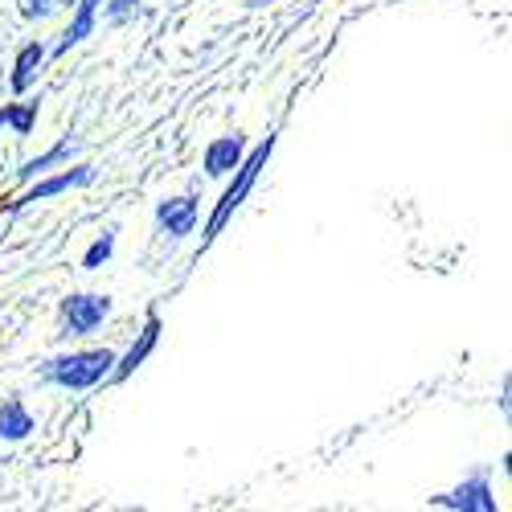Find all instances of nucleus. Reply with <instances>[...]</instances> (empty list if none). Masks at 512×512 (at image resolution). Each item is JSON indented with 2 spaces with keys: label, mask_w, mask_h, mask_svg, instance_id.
Masks as SVG:
<instances>
[{
  "label": "nucleus",
  "mask_w": 512,
  "mask_h": 512,
  "mask_svg": "<svg viewBox=\"0 0 512 512\" xmlns=\"http://www.w3.org/2000/svg\"><path fill=\"white\" fill-rule=\"evenodd\" d=\"M271 152H275V136L267 132V140H259L246 156H242V164L234 168V181H230V189L222 193V201L213 205V213H209V222H205V230H201V250L218 238L222 230H226V222L234 218V213L242 209V201L250 197V189H254V181H259V173L267 168V160H271Z\"/></svg>",
  "instance_id": "f257e3e1"
},
{
  "label": "nucleus",
  "mask_w": 512,
  "mask_h": 512,
  "mask_svg": "<svg viewBox=\"0 0 512 512\" xmlns=\"http://www.w3.org/2000/svg\"><path fill=\"white\" fill-rule=\"evenodd\" d=\"M111 369H115L111 349H82V353H66V357L46 361L41 365V377H46L50 386H62V390H91L103 377H111Z\"/></svg>",
  "instance_id": "f03ea898"
},
{
  "label": "nucleus",
  "mask_w": 512,
  "mask_h": 512,
  "mask_svg": "<svg viewBox=\"0 0 512 512\" xmlns=\"http://www.w3.org/2000/svg\"><path fill=\"white\" fill-rule=\"evenodd\" d=\"M62 316V336H91L107 316H111V295L99 291H74L58 308Z\"/></svg>",
  "instance_id": "7ed1b4c3"
},
{
  "label": "nucleus",
  "mask_w": 512,
  "mask_h": 512,
  "mask_svg": "<svg viewBox=\"0 0 512 512\" xmlns=\"http://www.w3.org/2000/svg\"><path fill=\"white\" fill-rule=\"evenodd\" d=\"M95 181V168L91 164H78V168H66V173H58V177H46V181H37L29 193H21L17 201H0V213H17V209H25V205H37V201H50V197H58V193H66V189H82V185H91Z\"/></svg>",
  "instance_id": "20e7f679"
},
{
  "label": "nucleus",
  "mask_w": 512,
  "mask_h": 512,
  "mask_svg": "<svg viewBox=\"0 0 512 512\" xmlns=\"http://www.w3.org/2000/svg\"><path fill=\"white\" fill-rule=\"evenodd\" d=\"M435 508H455V512H496V496L488 484V472H476L472 480H463L447 496H431Z\"/></svg>",
  "instance_id": "39448f33"
},
{
  "label": "nucleus",
  "mask_w": 512,
  "mask_h": 512,
  "mask_svg": "<svg viewBox=\"0 0 512 512\" xmlns=\"http://www.w3.org/2000/svg\"><path fill=\"white\" fill-rule=\"evenodd\" d=\"M160 312H148V320H144V328H140V336L132 340V349H127L123 357H115V369H111V381H127L132 377L148 357H152V349L160 345Z\"/></svg>",
  "instance_id": "423d86ee"
},
{
  "label": "nucleus",
  "mask_w": 512,
  "mask_h": 512,
  "mask_svg": "<svg viewBox=\"0 0 512 512\" xmlns=\"http://www.w3.org/2000/svg\"><path fill=\"white\" fill-rule=\"evenodd\" d=\"M156 226L168 238H189L197 226V197H164L156 205Z\"/></svg>",
  "instance_id": "0eeeda50"
},
{
  "label": "nucleus",
  "mask_w": 512,
  "mask_h": 512,
  "mask_svg": "<svg viewBox=\"0 0 512 512\" xmlns=\"http://www.w3.org/2000/svg\"><path fill=\"white\" fill-rule=\"evenodd\" d=\"M242 156H246V140L234 132V136H218V140H213V144L205 148L201 164H205L209 177H230L234 168L242 164Z\"/></svg>",
  "instance_id": "6e6552de"
},
{
  "label": "nucleus",
  "mask_w": 512,
  "mask_h": 512,
  "mask_svg": "<svg viewBox=\"0 0 512 512\" xmlns=\"http://www.w3.org/2000/svg\"><path fill=\"white\" fill-rule=\"evenodd\" d=\"M74 21H70V29L62 33V41L54 46V58H62V54H70L78 41H87L91 33H95V25H99V9H103V0H74Z\"/></svg>",
  "instance_id": "1a4fd4ad"
},
{
  "label": "nucleus",
  "mask_w": 512,
  "mask_h": 512,
  "mask_svg": "<svg viewBox=\"0 0 512 512\" xmlns=\"http://www.w3.org/2000/svg\"><path fill=\"white\" fill-rule=\"evenodd\" d=\"M33 435V414L21 398H5L0 402V439L5 443H21Z\"/></svg>",
  "instance_id": "9d476101"
},
{
  "label": "nucleus",
  "mask_w": 512,
  "mask_h": 512,
  "mask_svg": "<svg viewBox=\"0 0 512 512\" xmlns=\"http://www.w3.org/2000/svg\"><path fill=\"white\" fill-rule=\"evenodd\" d=\"M46 58H50V50L41 46V41H29V46H21V54H17V62H13V91L17 95H25L33 82H37V70L46 66Z\"/></svg>",
  "instance_id": "9b49d317"
},
{
  "label": "nucleus",
  "mask_w": 512,
  "mask_h": 512,
  "mask_svg": "<svg viewBox=\"0 0 512 512\" xmlns=\"http://www.w3.org/2000/svg\"><path fill=\"white\" fill-rule=\"evenodd\" d=\"M78 148H82V140L62 136L50 152H41V156H33V160H25V164H21V181L41 177V173H46V168H54V164H70V156H78Z\"/></svg>",
  "instance_id": "f8f14e48"
},
{
  "label": "nucleus",
  "mask_w": 512,
  "mask_h": 512,
  "mask_svg": "<svg viewBox=\"0 0 512 512\" xmlns=\"http://www.w3.org/2000/svg\"><path fill=\"white\" fill-rule=\"evenodd\" d=\"M37 111H41V99L37 103H13L0 111V123L13 127L17 136H33V123H37Z\"/></svg>",
  "instance_id": "ddd939ff"
},
{
  "label": "nucleus",
  "mask_w": 512,
  "mask_h": 512,
  "mask_svg": "<svg viewBox=\"0 0 512 512\" xmlns=\"http://www.w3.org/2000/svg\"><path fill=\"white\" fill-rule=\"evenodd\" d=\"M111 254H115V230H103V234L87 246V254H82V267H87V271H99V267L111 259Z\"/></svg>",
  "instance_id": "4468645a"
},
{
  "label": "nucleus",
  "mask_w": 512,
  "mask_h": 512,
  "mask_svg": "<svg viewBox=\"0 0 512 512\" xmlns=\"http://www.w3.org/2000/svg\"><path fill=\"white\" fill-rule=\"evenodd\" d=\"M136 5H140V0H103V9H107V21H111V25H119L123 17H132Z\"/></svg>",
  "instance_id": "2eb2a0df"
},
{
  "label": "nucleus",
  "mask_w": 512,
  "mask_h": 512,
  "mask_svg": "<svg viewBox=\"0 0 512 512\" xmlns=\"http://www.w3.org/2000/svg\"><path fill=\"white\" fill-rule=\"evenodd\" d=\"M54 9V0H29V5H25V17L33 21V17H46Z\"/></svg>",
  "instance_id": "dca6fc26"
},
{
  "label": "nucleus",
  "mask_w": 512,
  "mask_h": 512,
  "mask_svg": "<svg viewBox=\"0 0 512 512\" xmlns=\"http://www.w3.org/2000/svg\"><path fill=\"white\" fill-rule=\"evenodd\" d=\"M263 5H271V0H250V9H263Z\"/></svg>",
  "instance_id": "f3484780"
},
{
  "label": "nucleus",
  "mask_w": 512,
  "mask_h": 512,
  "mask_svg": "<svg viewBox=\"0 0 512 512\" xmlns=\"http://www.w3.org/2000/svg\"><path fill=\"white\" fill-rule=\"evenodd\" d=\"M58 5H74V0H58Z\"/></svg>",
  "instance_id": "a211bd4d"
},
{
  "label": "nucleus",
  "mask_w": 512,
  "mask_h": 512,
  "mask_svg": "<svg viewBox=\"0 0 512 512\" xmlns=\"http://www.w3.org/2000/svg\"><path fill=\"white\" fill-rule=\"evenodd\" d=\"M0 132H5V123H0Z\"/></svg>",
  "instance_id": "6ab92c4d"
}]
</instances>
